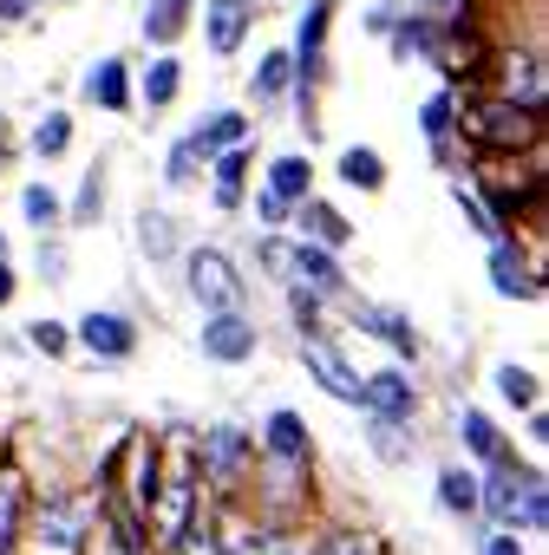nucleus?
<instances>
[{"mask_svg":"<svg viewBox=\"0 0 549 555\" xmlns=\"http://www.w3.org/2000/svg\"><path fill=\"white\" fill-rule=\"evenodd\" d=\"M477 522L484 529H516L523 542H536L549 529V477H542V457L510 451V457L484 464L477 470Z\"/></svg>","mask_w":549,"mask_h":555,"instance_id":"obj_1","label":"nucleus"},{"mask_svg":"<svg viewBox=\"0 0 549 555\" xmlns=\"http://www.w3.org/2000/svg\"><path fill=\"white\" fill-rule=\"evenodd\" d=\"M458 144H464V157H536V151H549V112L510 105L497 92H464Z\"/></svg>","mask_w":549,"mask_h":555,"instance_id":"obj_2","label":"nucleus"},{"mask_svg":"<svg viewBox=\"0 0 549 555\" xmlns=\"http://www.w3.org/2000/svg\"><path fill=\"white\" fill-rule=\"evenodd\" d=\"M99 509H105L99 483H40L34 503H27L14 555H79V542L92 535Z\"/></svg>","mask_w":549,"mask_h":555,"instance_id":"obj_3","label":"nucleus"},{"mask_svg":"<svg viewBox=\"0 0 549 555\" xmlns=\"http://www.w3.org/2000/svg\"><path fill=\"white\" fill-rule=\"evenodd\" d=\"M235 509H248L255 522L308 529L321 516V464H282V457L255 451V470H248V490H242Z\"/></svg>","mask_w":549,"mask_h":555,"instance_id":"obj_4","label":"nucleus"},{"mask_svg":"<svg viewBox=\"0 0 549 555\" xmlns=\"http://www.w3.org/2000/svg\"><path fill=\"white\" fill-rule=\"evenodd\" d=\"M190 470L209 503H242L248 470H255V425L242 418H209L190 431Z\"/></svg>","mask_w":549,"mask_h":555,"instance_id":"obj_5","label":"nucleus"},{"mask_svg":"<svg viewBox=\"0 0 549 555\" xmlns=\"http://www.w3.org/2000/svg\"><path fill=\"white\" fill-rule=\"evenodd\" d=\"M464 92H497L510 105L549 112V53H542V40H484Z\"/></svg>","mask_w":549,"mask_h":555,"instance_id":"obj_6","label":"nucleus"},{"mask_svg":"<svg viewBox=\"0 0 549 555\" xmlns=\"http://www.w3.org/2000/svg\"><path fill=\"white\" fill-rule=\"evenodd\" d=\"M177 288L196 314H229V308H255V282L229 242H190L177 261Z\"/></svg>","mask_w":549,"mask_h":555,"instance_id":"obj_7","label":"nucleus"},{"mask_svg":"<svg viewBox=\"0 0 549 555\" xmlns=\"http://www.w3.org/2000/svg\"><path fill=\"white\" fill-rule=\"evenodd\" d=\"M334 327H354L360 340H380L386 360H399V366H419V373H425V360H432V340L419 334V321H412L406 308H393V301L360 295V288L334 301Z\"/></svg>","mask_w":549,"mask_h":555,"instance_id":"obj_8","label":"nucleus"},{"mask_svg":"<svg viewBox=\"0 0 549 555\" xmlns=\"http://www.w3.org/2000/svg\"><path fill=\"white\" fill-rule=\"evenodd\" d=\"M484 282L510 308H542V295H549V261H542V248H529V235L503 229V235L484 242Z\"/></svg>","mask_w":549,"mask_h":555,"instance_id":"obj_9","label":"nucleus"},{"mask_svg":"<svg viewBox=\"0 0 549 555\" xmlns=\"http://www.w3.org/2000/svg\"><path fill=\"white\" fill-rule=\"evenodd\" d=\"M73 353L92 366H131L144 353V314L138 308H86L73 321Z\"/></svg>","mask_w":549,"mask_h":555,"instance_id":"obj_10","label":"nucleus"},{"mask_svg":"<svg viewBox=\"0 0 549 555\" xmlns=\"http://www.w3.org/2000/svg\"><path fill=\"white\" fill-rule=\"evenodd\" d=\"M261 347H268V327H261V314H255V308L196 314V360H203V366L235 373V366H255V360H261Z\"/></svg>","mask_w":549,"mask_h":555,"instance_id":"obj_11","label":"nucleus"},{"mask_svg":"<svg viewBox=\"0 0 549 555\" xmlns=\"http://www.w3.org/2000/svg\"><path fill=\"white\" fill-rule=\"evenodd\" d=\"M360 418H399V425H425V373L380 360L373 373H360Z\"/></svg>","mask_w":549,"mask_h":555,"instance_id":"obj_12","label":"nucleus"},{"mask_svg":"<svg viewBox=\"0 0 549 555\" xmlns=\"http://www.w3.org/2000/svg\"><path fill=\"white\" fill-rule=\"evenodd\" d=\"M268 0H196V27H203V53L209 60H242L261 34Z\"/></svg>","mask_w":549,"mask_h":555,"instance_id":"obj_13","label":"nucleus"},{"mask_svg":"<svg viewBox=\"0 0 549 555\" xmlns=\"http://www.w3.org/2000/svg\"><path fill=\"white\" fill-rule=\"evenodd\" d=\"M131 73H138V60H131V53H99V60H86V66H79L73 99H79L86 112H99V118H138Z\"/></svg>","mask_w":549,"mask_h":555,"instance_id":"obj_14","label":"nucleus"},{"mask_svg":"<svg viewBox=\"0 0 549 555\" xmlns=\"http://www.w3.org/2000/svg\"><path fill=\"white\" fill-rule=\"evenodd\" d=\"M295 360H302L308 386H321V392H328L334 405L360 412V366L347 360L341 334H302V340H295Z\"/></svg>","mask_w":549,"mask_h":555,"instance_id":"obj_15","label":"nucleus"},{"mask_svg":"<svg viewBox=\"0 0 549 555\" xmlns=\"http://www.w3.org/2000/svg\"><path fill=\"white\" fill-rule=\"evenodd\" d=\"M131 248H138V261L151 268V274H177V261H183V248H190V235H183V216L170 209V203H138L131 209Z\"/></svg>","mask_w":549,"mask_h":555,"instance_id":"obj_16","label":"nucleus"},{"mask_svg":"<svg viewBox=\"0 0 549 555\" xmlns=\"http://www.w3.org/2000/svg\"><path fill=\"white\" fill-rule=\"evenodd\" d=\"M183 86H190V66L183 53H144L138 73H131V92H138V118H170L183 105Z\"/></svg>","mask_w":549,"mask_h":555,"instance_id":"obj_17","label":"nucleus"},{"mask_svg":"<svg viewBox=\"0 0 549 555\" xmlns=\"http://www.w3.org/2000/svg\"><path fill=\"white\" fill-rule=\"evenodd\" d=\"M255 164H261L255 144H229V151H216V157L203 164V196H209L216 216H242V203H248V190H255Z\"/></svg>","mask_w":549,"mask_h":555,"instance_id":"obj_18","label":"nucleus"},{"mask_svg":"<svg viewBox=\"0 0 549 555\" xmlns=\"http://www.w3.org/2000/svg\"><path fill=\"white\" fill-rule=\"evenodd\" d=\"M289 92H295V60H289V47H261L255 66H248V79H242L248 118H255V125H261V118H282V112H289Z\"/></svg>","mask_w":549,"mask_h":555,"instance_id":"obj_19","label":"nucleus"},{"mask_svg":"<svg viewBox=\"0 0 549 555\" xmlns=\"http://www.w3.org/2000/svg\"><path fill=\"white\" fill-rule=\"evenodd\" d=\"M255 451H261V457H282V464H321V438H315L308 412H295V405H268V412H261Z\"/></svg>","mask_w":549,"mask_h":555,"instance_id":"obj_20","label":"nucleus"},{"mask_svg":"<svg viewBox=\"0 0 549 555\" xmlns=\"http://www.w3.org/2000/svg\"><path fill=\"white\" fill-rule=\"evenodd\" d=\"M451 444H458V457H464L471 470H484V464H497V457L516 451L510 425H503L497 412H484V405H451Z\"/></svg>","mask_w":549,"mask_h":555,"instance_id":"obj_21","label":"nucleus"},{"mask_svg":"<svg viewBox=\"0 0 549 555\" xmlns=\"http://www.w3.org/2000/svg\"><path fill=\"white\" fill-rule=\"evenodd\" d=\"M216 516H222L229 555H308V529L255 522V516H248V509H235V503H216Z\"/></svg>","mask_w":549,"mask_h":555,"instance_id":"obj_22","label":"nucleus"},{"mask_svg":"<svg viewBox=\"0 0 549 555\" xmlns=\"http://www.w3.org/2000/svg\"><path fill=\"white\" fill-rule=\"evenodd\" d=\"M360 451L380 470H412L425 457V425H399V418H360Z\"/></svg>","mask_w":549,"mask_h":555,"instance_id":"obj_23","label":"nucleus"},{"mask_svg":"<svg viewBox=\"0 0 549 555\" xmlns=\"http://www.w3.org/2000/svg\"><path fill=\"white\" fill-rule=\"evenodd\" d=\"M289 235H302V242H321V248H334V255H347L354 248V216L334 203V196H308V203H295V216H289Z\"/></svg>","mask_w":549,"mask_h":555,"instance_id":"obj_24","label":"nucleus"},{"mask_svg":"<svg viewBox=\"0 0 549 555\" xmlns=\"http://www.w3.org/2000/svg\"><path fill=\"white\" fill-rule=\"evenodd\" d=\"M308 555H393V542L360 516H315L308 522Z\"/></svg>","mask_w":549,"mask_h":555,"instance_id":"obj_25","label":"nucleus"},{"mask_svg":"<svg viewBox=\"0 0 549 555\" xmlns=\"http://www.w3.org/2000/svg\"><path fill=\"white\" fill-rule=\"evenodd\" d=\"M295 282H302L308 295H321V301H341V295H354V268H347V255H334V248L295 235Z\"/></svg>","mask_w":549,"mask_h":555,"instance_id":"obj_26","label":"nucleus"},{"mask_svg":"<svg viewBox=\"0 0 549 555\" xmlns=\"http://www.w3.org/2000/svg\"><path fill=\"white\" fill-rule=\"evenodd\" d=\"M190 34H196V0H144V8H138L144 53H177Z\"/></svg>","mask_w":549,"mask_h":555,"instance_id":"obj_27","label":"nucleus"},{"mask_svg":"<svg viewBox=\"0 0 549 555\" xmlns=\"http://www.w3.org/2000/svg\"><path fill=\"white\" fill-rule=\"evenodd\" d=\"M255 170H261L255 183H261V190H274L289 209H295V203H308V196L321 190V164H315V151H274V157H261Z\"/></svg>","mask_w":549,"mask_h":555,"instance_id":"obj_28","label":"nucleus"},{"mask_svg":"<svg viewBox=\"0 0 549 555\" xmlns=\"http://www.w3.org/2000/svg\"><path fill=\"white\" fill-rule=\"evenodd\" d=\"M73 144H79V112H73V105H47V112L27 125V138H21V151H27L40 170L66 164V157H73Z\"/></svg>","mask_w":549,"mask_h":555,"instance_id":"obj_29","label":"nucleus"},{"mask_svg":"<svg viewBox=\"0 0 549 555\" xmlns=\"http://www.w3.org/2000/svg\"><path fill=\"white\" fill-rule=\"evenodd\" d=\"M105 209H112V151H99V157L79 170V183H73V196H66V235L99 229Z\"/></svg>","mask_w":549,"mask_h":555,"instance_id":"obj_30","label":"nucleus"},{"mask_svg":"<svg viewBox=\"0 0 549 555\" xmlns=\"http://www.w3.org/2000/svg\"><path fill=\"white\" fill-rule=\"evenodd\" d=\"M255 138H261V125L248 118V105H203L196 125H190V144H196L203 157H216V151H229V144H255Z\"/></svg>","mask_w":549,"mask_h":555,"instance_id":"obj_31","label":"nucleus"},{"mask_svg":"<svg viewBox=\"0 0 549 555\" xmlns=\"http://www.w3.org/2000/svg\"><path fill=\"white\" fill-rule=\"evenodd\" d=\"M248 282H268L274 295H282L295 282V235L289 229H248Z\"/></svg>","mask_w":549,"mask_h":555,"instance_id":"obj_32","label":"nucleus"},{"mask_svg":"<svg viewBox=\"0 0 549 555\" xmlns=\"http://www.w3.org/2000/svg\"><path fill=\"white\" fill-rule=\"evenodd\" d=\"M490 399H497V412H510V418H523V412H536V405H549V392H542V373L536 366H523V360H490Z\"/></svg>","mask_w":549,"mask_h":555,"instance_id":"obj_33","label":"nucleus"},{"mask_svg":"<svg viewBox=\"0 0 549 555\" xmlns=\"http://www.w3.org/2000/svg\"><path fill=\"white\" fill-rule=\"evenodd\" d=\"M79 555H157V548H151V535H144L138 516H125L118 503H105L99 522H92V535L79 542Z\"/></svg>","mask_w":549,"mask_h":555,"instance_id":"obj_34","label":"nucleus"},{"mask_svg":"<svg viewBox=\"0 0 549 555\" xmlns=\"http://www.w3.org/2000/svg\"><path fill=\"white\" fill-rule=\"evenodd\" d=\"M27 503H34V477L21 470V457L8 444H0V555H14L21 522H27Z\"/></svg>","mask_w":549,"mask_h":555,"instance_id":"obj_35","label":"nucleus"},{"mask_svg":"<svg viewBox=\"0 0 549 555\" xmlns=\"http://www.w3.org/2000/svg\"><path fill=\"white\" fill-rule=\"evenodd\" d=\"M334 183L354 190V196H380L393 183V164H386L380 144H341L334 151Z\"/></svg>","mask_w":549,"mask_h":555,"instance_id":"obj_36","label":"nucleus"},{"mask_svg":"<svg viewBox=\"0 0 549 555\" xmlns=\"http://www.w3.org/2000/svg\"><path fill=\"white\" fill-rule=\"evenodd\" d=\"M432 503H438V516H451L458 529L477 522V470H471L464 457H445L438 477H432Z\"/></svg>","mask_w":549,"mask_h":555,"instance_id":"obj_37","label":"nucleus"},{"mask_svg":"<svg viewBox=\"0 0 549 555\" xmlns=\"http://www.w3.org/2000/svg\"><path fill=\"white\" fill-rule=\"evenodd\" d=\"M458 99H464V86H432L419 105H412V125H419V138H425V151L432 144H458Z\"/></svg>","mask_w":549,"mask_h":555,"instance_id":"obj_38","label":"nucleus"},{"mask_svg":"<svg viewBox=\"0 0 549 555\" xmlns=\"http://www.w3.org/2000/svg\"><path fill=\"white\" fill-rule=\"evenodd\" d=\"M14 209H21V229H34V235L66 229V190H60V183H47V177H27V183H21V196H14Z\"/></svg>","mask_w":549,"mask_h":555,"instance_id":"obj_39","label":"nucleus"},{"mask_svg":"<svg viewBox=\"0 0 549 555\" xmlns=\"http://www.w3.org/2000/svg\"><path fill=\"white\" fill-rule=\"evenodd\" d=\"M203 151L190 144V131H177L170 144H164V164H157V183H164V196H190V190H203Z\"/></svg>","mask_w":549,"mask_h":555,"instance_id":"obj_40","label":"nucleus"},{"mask_svg":"<svg viewBox=\"0 0 549 555\" xmlns=\"http://www.w3.org/2000/svg\"><path fill=\"white\" fill-rule=\"evenodd\" d=\"M34 282L40 288H73V235L66 229L34 235Z\"/></svg>","mask_w":549,"mask_h":555,"instance_id":"obj_41","label":"nucleus"},{"mask_svg":"<svg viewBox=\"0 0 549 555\" xmlns=\"http://www.w3.org/2000/svg\"><path fill=\"white\" fill-rule=\"evenodd\" d=\"M445 196H451V209H458V222H464V235H477V242H490V235H503V229H497V216L484 209V196H477V183H471L464 170H451V177H445Z\"/></svg>","mask_w":549,"mask_h":555,"instance_id":"obj_42","label":"nucleus"},{"mask_svg":"<svg viewBox=\"0 0 549 555\" xmlns=\"http://www.w3.org/2000/svg\"><path fill=\"white\" fill-rule=\"evenodd\" d=\"M282 308H289V334H295V340H302V334H341V327H334V301L308 295L302 282L282 288Z\"/></svg>","mask_w":549,"mask_h":555,"instance_id":"obj_43","label":"nucleus"},{"mask_svg":"<svg viewBox=\"0 0 549 555\" xmlns=\"http://www.w3.org/2000/svg\"><path fill=\"white\" fill-rule=\"evenodd\" d=\"M21 347H27L34 360L60 366V360H73V321H60V314H34V321L21 327Z\"/></svg>","mask_w":549,"mask_h":555,"instance_id":"obj_44","label":"nucleus"},{"mask_svg":"<svg viewBox=\"0 0 549 555\" xmlns=\"http://www.w3.org/2000/svg\"><path fill=\"white\" fill-rule=\"evenodd\" d=\"M164 555H229V535H222V516H216V503H203L196 516H190V529L164 548Z\"/></svg>","mask_w":549,"mask_h":555,"instance_id":"obj_45","label":"nucleus"},{"mask_svg":"<svg viewBox=\"0 0 549 555\" xmlns=\"http://www.w3.org/2000/svg\"><path fill=\"white\" fill-rule=\"evenodd\" d=\"M471 535V555H529V542L516 529H484V522H464Z\"/></svg>","mask_w":549,"mask_h":555,"instance_id":"obj_46","label":"nucleus"},{"mask_svg":"<svg viewBox=\"0 0 549 555\" xmlns=\"http://www.w3.org/2000/svg\"><path fill=\"white\" fill-rule=\"evenodd\" d=\"M242 216H248L255 229H289V216H295V209L274 196V190H261V183H255V190H248V203H242Z\"/></svg>","mask_w":549,"mask_h":555,"instance_id":"obj_47","label":"nucleus"},{"mask_svg":"<svg viewBox=\"0 0 549 555\" xmlns=\"http://www.w3.org/2000/svg\"><path fill=\"white\" fill-rule=\"evenodd\" d=\"M406 8H412V0H367V8H360V34H367V40H386Z\"/></svg>","mask_w":549,"mask_h":555,"instance_id":"obj_48","label":"nucleus"},{"mask_svg":"<svg viewBox=\"0 0 549 555\" xmlns=\"http://www.w3.org/2000/svg\"><path fill=\"white\" fill-rule=\"evenodd\" d=\"M523 451H529V457H542V451H549V405L523 412Z\"/></svg>","mask_w":549,"mask_h":555,"instance_id":"obj_49","label":"nucleus"},{"mask_svg":"<svg viewBox=\"0 0 549 555\" xmlns=\"http://www.w3.org/2000/svg\"><path fill=\"white\" fill-rule=\"evenodd\" d=\"M40 21V0H0V34H21Z\"/></svg>","mask_w":549,"mask_h":555,"instance_id":"obj_50","label":"nucleus"},{"mask_svg":"<svg viewBox=\"0 0 549 555\" xmlns=\"http://www.w3.org/2000/svg\"><path fill=\"white\" fill-rule=\"evenodd\" d=\"M21 288H27V282H21V268H14V261H0V314L21 301Z\"/></svg>","mask_w":549,"mask_h":555,"instance_id":"obj_51","label":"nucleus"},{"mask_svg":"<svg viewBox=\"0 0 549 555\" xmlns=\"http://www.w3.org/2000/svg\"><path fill=\"white\" fill-rule=\"evenodd\" d=\"M0 144H14V112L0 105Z\"/></svg>","mask_w":549,"mask_h":555,"instance_id":"obj_52","label":"nucleus"},{"mask_svg":"<svg viewBox=\"0 0 549 555\" xmlns=\"http://www.w3.org/2000/svg\"><path fill=\"white\" fill-rule=\"evenodd\" d=\"M14 157H21V144H0V177L14 170Z\"/></svg>","mask_w":549,"mask_h":555,"instance_id":"obj_53","label":"nucleus"},{"mask_svg":"<svg viewBox=\"0 0 549 555\" xmlns=\"http://www.w3.org/2000/svg\"><path fill=\"white\" fill-rule=\"evenodd\" d=\"M0 261H14V235L8 229H0Z\"/></svg>","mask_w":549,"mask_h":555,"instance_id":"obj_54","label":"nucleus"},{"mask_svg":"<svg viewBox=\"0 0 549 555\" xmlns=\"http://www.w3.org/2000/svg\"><path fill=\"white\" fill-rule=\"evenodd\" d=\"M40 8H79V0H40Z\"/></svg>","mask_w":549,"mask_h":555,"instance_id":"obj_55","label":"nucleus"},{"mask_svg":"<svg viewBox=\"0 0 549 555\" xmlns=\"http://www.w3.org/2000/svg\"><path fill=\"white\" fill-rule=\"evenodd\" d=\"M282 8H302V0H282Z\"/></svg>","mask_w":549,"mask_h":555,"instance_id":"obj_56","label":"nucleus"}]
</instances>
